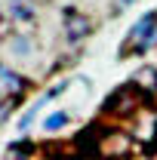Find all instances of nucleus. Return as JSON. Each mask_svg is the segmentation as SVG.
I'll use <instances>...</instances> for the list:
<instances>
[{"mask_svg":"<svg viewBox=\"0 0 157 160\" xmlns=\"http://www.w3.org/2000/svg\"><path fill=\"white\" fill-rule=\"evenodd\" d=\"M89 31H93V22L86 19L83 12H77V9H65V37L71 40V43L83 40Z\"/></svg>","mask_w":157,"mask_h":160,"instance_id":"obj_5","label":"nucleus"},{"mask_svg":"<svg viewBox=\"0 0 157 160\" xmlns=\"http://www.w3.org/2000/svg\"><path fill=\"white\" fill-rule=\"evenodd\" d=\"M19 102H22V96H3V99H0V123L19 108Z\"/></svg>","mask_w":157,"mask_h":160,"instance_id":"obj_11","label":"nucleus"},{"mask_svg":"<svg viewBox=\"0 0 157 160\" xmlns=\"http://www.w3.org/2000/svg\"><path fill=\"white\" fill-rule=\"evenodd\" d=\"M31 151H34V145H28V142H19V145H16V142H13L3 160H28V154H31Z\"/></svg>","mask_w":157,"mask_h":160,"instance_id":"obj_9","label":"nucleus"},{"mask_svg":"<svg viewBox=\"0 0 157 160\" xmlns=\"http://www.w3.org/2000/svg\"><path fill=\"white\" fill-rule=\"evenodd\" d=\"M133 148H136V139L129 136V132H123V129H111V126H105V132H102V142H99V157L102 160H126L133 154Z\"/></svg>","mask_w":157,"mask_h":160,"instance_id":"obj_3","label":"nucleus"},{"mask_svg":"<svg viewBox=\"0 0 157 160\" xmlns=\"http://www.w3.org/2000/svg\"><path fill=\"white\" fill-rule=\"evenodd\" d=\"M0 83L9 89L6 96H22V92L28 89V80L19 77V74H16V71H9V68H0Z\"/></svg>","mask_w":157,"mask_h":160,"instance_id":"obj_6","label":"nucleus"},{"mask_svg":"<svg viewBox=\"0 0 157 160\" xmlns=\"http://www.w3.org/2000/svg\"><path fill=\"white\" fill-rule=\"evenodd\" d=\"M9 52H13V56H28V52H31V40L22 37V34L9 37Z\"/></svg>","mask_w":157,"mask_h":160,"instance_id":"obj_10","label":"nucleus"},{"mask_svg":"<svg viewBox=\"0 0 157 160\" xmlns=\"http://www.w3.org/2000/svg\"><path fill=\"white\" fill-rule=\"evenodd\" d=\"M105 126L102 123H89L86 129H80L74 136V148H77V157H99V142H102Z\"/></svg>","mask_w":157,"mask_h":160,"instance_id":"obj_4","label":"nucleus"},{"mask_svg":"<svg viewBox=\"0 0 157 160\" xmlns=\"http://www.w3.org/2000/svg\"><path fill=\"white\" fill-rule=\"evenodd\" d=\"M136 83L142 86V92L151 99V96L157 92V68H142V71H139V77H136Z\"/></svg>","mask_w":157,"mask_h":160,"instance_id":"obj_7","label":"nucleus"},{"mask_svg":"<svg viewBox=\"0 0 157 160\" xmlns=\"http://www.w3.org/2000/svg\"><path fill=\"white\" fill-rule=\"evenodd\" d=\"M142 105H151V99L142 92V86H139L136 80L133 83H123V86H117L108 99L102 102V111L105 114H114V117H133Z\"/></svg>","mask_w":157,"mask_h":160,"instance_id":"obj_1","label":"nucleus"},{"mask_svg":"<svg viewBox=\"0 0 157 160\" xmlns=\"http://www.w3.org/2000/svg\"><path fill=\"white\" fill-rule=\"evenodd\" d=\"M34 0H9V12L16 16L19 22H31L34 19Z\"/></svg>","mask_w":157,"mask_h":160,"instance_id":"obj_8","label":"nucleus"},{"mask_svg":"<svg viewBox=\"0 0 157 160\" xmlns=\"http://www.w3.org/2000/svg\"><path fill=\"white\" fill-rule=\"evenodd\" d=\"M154 31H157V9H151V12H145V16L129 28V34L123 37V43H120V59L136 56V52H148Z\"/></svg>","mask_w":157,"mask_h":160,"instance_id":"obj_2","label":"nucleus"},{"mask_svg":"<svg viewBox=\"0 0 157 160\" xmlns=\"http://www.w3.org/2000/svg\"><path fill=\"white\" fill-rule=\"evenodd\" d=\"M68 120H71V117H68L65 111H56V114H49V117H46V123H43V126H46L49 132H56V129H62Z\"/></svg>","mask_w":157,"mask_h":160,"instance_id":"obj_12","label":"nucleus"},{"mask_svg":"<svg viewBox=\"0 0 157 160\" xmlns=\"http://www.w3.org/2000/svg\"><path fill=\"white\" fill-rule=\"evenodd\" d=\"M129 3H136V0H120V6H129Z\"/></svg>","mask_w":157,"mask_h":160,"instance_id":"obj_13","label":"nucleus"}]
</instances>
